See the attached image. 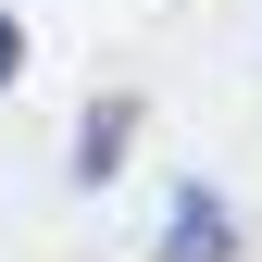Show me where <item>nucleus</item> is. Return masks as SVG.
Segmentation results:
<instances>
[{"label":"nucleus","mask_w":262,"mask_h":262,"mask_svg":"<svg viewBox=\"0 0 262 262\" xmlns=\"http://www.w3.org/2000/svg\"><path fill=\"white\" fill-rule=\"evenodd\" d=\"M237 237H225V200L212 187H175V212H162V237H150V262H225Z\"/></svg>","instance_id":"f257e3e1"},{"label":"nucleus","mask_w":262,"mask_h":262,"mask_svg":"<svg viewBox=\"0 0 262 262\" xmlns=\"http://www.w3.org/2000/svg\"><path fill=\"white\" fill-rule=\"evenodd\" d=\"M125 138H138V100H100V113H88V125H75V175H88V187H100V175H113V162H125Z\"/></svg>","instance_id":"f03ea898"},{"label":"nucleus","mask_w":262,"mask_h":262,"mask_svg":"<svg viewBox=\"0 0 262 262\" xmlns=\"http://www.w3.org/2000/svg\"><path fill=\"white\" fill-rule=\"evenodd\" d=\"M13 75H25V25L0 13V88H13Z\"/></svg>","instance_id":"7ed1b4c3"}]
</instances>
